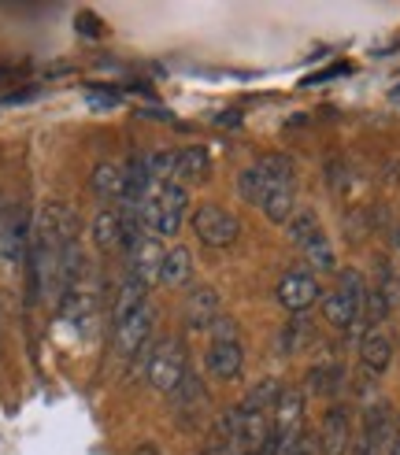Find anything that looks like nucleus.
Listing matches in <instances>:
<instances>
[{
  "mask_svg": "<svg viewBox=\"0 0 400 455\" xmlns=\"http://www.w3.org/2000/svg\"><path fill=\"white\" fill-rule=\"evenodd\" d=\"M186 189L178 186V181H164V186H156L145 204H141V226L152 234V237H174L178 226L186 219Z\"/></svg>",
  "mask_w": 400,
  "mask_h": 455,
  "instance_id": "1",
  "label": "nucleus"
},
{
  "mask_svg": "<svg viewBox=\"0 0 400 455\" xmlns=\"http://www.w3.org/2000/svg\"><path fill=\"white\" fill-rule=\"evenodd\" d=\"M145 378L156 393H167L174 396L182 389V381L189 378V363H186V345L178 337H164L156 340L148 348V359H145Z\"/></svg>",
  "mask_w": 400,
  "mask_h": 455,
  "instance_id": "2",
  "label": "nucleus"
},
{
  "mask_svg": "<svg viewBox=\"0 0 400 455\" xmlns=\"http://www.w3.org/2000/svg\"><path fill=\"white\" fill-rule=\"evenodd\" d=\"M364 304H367V285L360 278V270H345L341 285L323 300V318L338 330H360L364 323Z\"/></svg>",
  "mask_w": 400,
  "mask_h": 455,
  "instance_id": "3",
  "label": "nucleus"
},
{
  "mask_svg": "<svg viewBox=\"0 0 400 455\" xmlns=\"http://www.w3.org/2000/svg\"><path fill=\"white\" fill-rule=\"evenodd\" d=\"M237 230H241V222L237 215H230L227 208H219V204H204V208H196L193 212V234L212 244V248H227L237 241Z\"/></svg>",
  "mask_w": 400,
  "mask_h": 455,
  "instance_id": "4",
  "label": "nucleus"
},
{
  "mask_svg": "<svg viewBox=\"0 0 400 455\" xmlns=\"http://www.w3.org/2000/svg\"><path fill=\"white\" fill-rule=\"evenodd\" d=\"M30 256V222L22 208H0V263Z\"/></svg>",
  "mask_w": 400,
  "mask_h": 455,
  "instance_id": "5",
  "label": "nucleus"
},
{
  "mask_svg": "<svg viewBox=\"0 0 400 455\" xmlns=\"http://www.w3.org/2000/svg\"><path fill=\"white\" fill-rule=\"evenodd\" d=\"M148 333H152V307L145 304L141 311H133L130 318L116 323V330H111V348H116V355L130 359L148 345Z\"/></svg>",
  "mask_w": 400,
  "mask_h": 455,
  "instance_id": "6",
  "label": "nucleus"
},
{
  "mask_svg": "<svg viewBox=\"0 0 400 455\" xmlns=\"http://www.w3.org/2000/svg\"><path fill=\"white\" fill-rule=\"evenodd\" d=\"M393 437H396V429L389 422L386 403H374L367 411V426H364V437H360L356 455H393Z\"/></svg>",
  "mask_w": 400,
  "mask_h": 455,
  "instance_id": "7",
  "label": "nucleus"
},
{
  "mask_svg": "<svg viewBox=\"0 0 400 455\" xmlns=\"http://www.w3.org/2000/svg\"><path fill=\"white\" fill-rule=\"evenodd\" d=\"M278 300H282V307L300 315L319 300V282L311 278L308 270H289V275L278 282Z\"/></svg>",
  "mask_w": 400,
  "mask_h": 455,
  "instance_id": "8",
  "label": "nucleus"
},
{
  "mask_svg": "<svg viewBox=\"0 0 400 455\" xmlns=\"http://www.w3.org/2000/svg\"><path fill=\"white\" fill-rule=\"evenodd\" d=\"M352 441V419H348V407L333 403L330 411L323 415V429H319V448L323 455H345Z\"/></svg>",
  "mask_w": 400,
  "mask_h": 455,
  "instance_id": "9",
  "label": "nucleus"
},
{
  "mask_svg": "<svg viewBox=\"0 0 400 455\" xmlns=\"http://www.w3.org/2000/svg\"><path fill=\"white\" fill-rule=\"evenodd\" d=\"M204 367L212 378L219 381H230L241 374L244 367V348H241V340H212V348L204 355Z\"/></svg>",
  "mask_w": 400,
  "mask_h": 455,
  "instance_id": "10",
  "label": "nucleus"
},
{
  "mask_svg": "<svg viewBox=\"0 0 400 455\" xmlns=\"http://www.w3.org/2000/svg\"><path fill=\"white\" fill-rule=\"evenodd\" d=\"M164 252H167V248H160V241H156V237H138L130 244V275H138L145 285L160 282Z\"/></svg>",
  "mask_w": 400,
  "mask_h": 455,
  "instance_id": "11",
  "label": "nucleus"
},
{
  "mask_svg": "<svg viewBox=\"0 0 400 455\" xmlns=\"http://www.w3.org/2000/svg\"><path fill=\"white\" fill-rule=\"evenodd\" d=\"M304 422V393L300 389H282L278 403H275V444L300 434Z\"/></svg>",
  "mask_w": 400,
  "mask_h": 455,
  "instance_id": "12",
  "label": "nucleus"
},
{
  "mask_svg": "<svg viewBox=\"0 0 400 455\" xmlns=\"http://www.w3.org/2000/svg\"><path fill=\"white\" fill-rule=\"evenodd\" d=\"M93 244L100 248L104 256L119 252L123 244H130V234H126V222L116 208H104L97 219H93Z\"/></svg>",
  "mask_w": 400,
  "mask_h": 455,
  "instance_id": "13",
  "label": "nucleus"
},
{
  "mask_svg": "<svg viewBox=\"0 0 400 455\" xmlns=\"http://www.w3.org/2000/svg\"><path fill=\"white\" fill-rule=\"evenodd\" d=\"M219 315H222L219 311V292L212 285H200L186 297V323L193 330H212Z\"/></svg>",
  "mask_w": 400,
  "mask_h": 455,
  "instance_id": "14",
  "label": "nucleus"
},
{
  "mask_svg": "<svg viewBox=\"0 0 400 455\" xmlns=\"http://www.w3.org/2000/svg\"><path fill=\"white\" fill-rule=\"evenodd\" d=\"M171 400H174V415H178L182 426H196L200 415H204V407H208V393H204V385H200L196 378H186L182 389H178Z\"/></svg>",
  "mask_w": 400,
  "mask_h": 455,
  "instance_id": "15",
  "label": "nucleus"
},
{
  "mask_svg": "<svg viewBox=\"0 0 400 455\" xmlns=\"http://www.w3.org/2000/svg\"><path fill=\"white\" fill-rule=\"evenodd\" d=\"M93 311H97V289H93V285L78 282L75 289L63 292L60 315L67 318V323H85V318H93Z\"/></svg>",
  "mask_w": 400,
  "mask_h": 455,
  "instance_id": "16",
  "label": "nucleus"
},
{
  "mask_svg": "<svg viewBox=\"0 0 400 455\" xmlns=\"http://www.w3.org/2000/svg\"><path fill=\"white\" fill-rule=\"evenodd\" d=\"M193 278V256H189V248L186 244H174L164 252V263H160V285H186Z\"/></svg>",
  "mask_w": 400,
  "mask_h": 455,
  "instance_id": "17",
  "label": "nucleus"
},
{
  "mask_svg": "<svg viewBox=\"0 0 400 455\" xmlns=\"http://www.w3.org/2000/svg\"><path fill=\"white\" fill-rule=\"evenodd\" d=\"M360 363L367 371H386L393 363V340L382 333V330H367L364 340H360Z\"/></svg>",
  "mask_w": 400,
  "mask_h": 455,
  "instance_id": "18",
  "label": "nucleus"
},
{
  "mask_svg": "<svg viewBox=\"0 0 400 455\" xmlns=\"http://www.w3.org/2000/svg\"><path fill=\"white\" fill-rule=\"evenodd\" d=\"M89 186L100 200H123L126 196V167L119 164H97L93 167V178H89Z\"/></svg>",
  "mask_w": 400,
  "mask_h": 455,
  "instance_id": "19",
  "label": "nucleus"
},
{
  "mask_svg": "<svg viewBox=\"0 0 400 455\" xmlns=\"http://www.w3.org/2000/svg\"><path fill=\"white\" fill-rule=\"evenodd\" d=\"M145 297H148V285H145L138 275H126V282L119 285L116 307H111V318H116V323H123V318H130L133 311H141V307H145Z\"/></svg>",
  "mask_w": 400,
  "mask_h": 455,
  "instance_id": "20",
  "label": "nucleus"
},
{
  "mask_svg": "<svg viewBox=\"0 0 400 455\" xmlns=\"http://www.w3.org/2000/svg\"><path fill=\"white\" fill-rule=\"evenodd\" d=\"M212 171V156L208 148H200V145H189L178 152V164H174V178H182V181H204Z\"/></svg>",
  "mask_w": 400,
  "mask_h": 455,
  "instance_id": "21",
  "label": "nucleus"
},
{
  "mask_svg": "<svg viewBox=\"0 0 400 455\" xmlns=\"http://www.w3.org/2000/svg\"><path fill=\"white\" fill-rule=\"evenodd\" d=\"M263 215L271 222H289L293 219V208H297V186H275L263 193Z\"/></svg>",
  "mask_w": 400,
  "mask_h": 455,
  "instance_id": "22",
  "label": "nucleus"
},
{
  "mask_svg": "<svg viewBox=\"0 0 400 455\" xmlns=\"http://www.w3.org/2000/svg\"><path fill=\"white\" fill-rule=\"evenodd\" d=\"M341 385H345V374H341L338 363H319V367L308 371V389L316 396H333Z\"/></svg>",
  "mask_w": 400,
  "mask_h": 455,
  "instance_id": "23",
  "label": "nucleus"
},
{
  "mask_svg": "<svg viewBox=\"0 0 400 455\" xmlns=\"http://www.w3.org/2000/svg\"><path fill=\"white\" fill-rule=\"evenodd\" d=\"M278 396H282V385H278L275 378H267V381H260L256 389L244 396L237 407H241V411H260V415H267V411H275Z\"/></svg>",
  "mask_w": 400,
  "mask_h": 455,
  "instance_id": "24",
  "label": "nucleus"
},
{
  "mask_svg": "<svg viewBox=\"0 0 400 455\" xmlns=\"http://www.w3.org/2000/svg\"><path fill=\"white\" fill-rule=\"evenodd\" d=\"M289 226V241H293V244H308V241H316L323 230H319V219H316V212H308V208H300V212H293V219H289L285 222Z\"/></svg>",
  "mask_w": 400,
  "mask_h": 455,
  "instance_id": "25",
  "label": "nucleus"
},
{
  "mask_svg": "<svg viewBox=\"0 0 400 455\" xmlns=\"http://www.w3.org/2000/svg\"><path fill=\"white\" fill-rule=\"evenodd\" d=\"M304 259H308L311 270H333V267H338V259H333V248H330L326 234H319L316 241H308V244H304Z\"/></svg>",
  "mask_w": 400,
  "mask_h": 455,
  "instance_id": "26",
  "label": "nucleus"
},
{
  "mask_svg": "<svg viewBox=\"0 0 400 455\" xmlns=\"http://www.w3.org/2000/svg\"><path fill=\"white\" fill-rule=\"evenodd\" d=\"M237 193H241L244 204H263V174H260L256 164L241 171V178H237Z\"/></svg>",
  "mask_w": 400,
  "mask_h": 455,
  "instance_id": "27",
  "label": "nucleus"
},
{
  "mask_svg": "<svg viewBox=\"0 0 400 455\" xmlns=\"http://www.w3.org/2000/svg\"><path fill=\"white\" fill-rule=\"evenodd\" d=\"M316 448H319V437H311V434H304V429H300V434L278 441L275 455H316Z\"/></svg>",
  "mask_w": 400,
  "mask_h": 455,
  "instance_id": "28",
  "label": "nucleus"
},
{
  "mask_svg": "<svg viewBox=\"0 0 400 455\" xmlns=\"http://www.w3.org/2000/svg\"><path fill=\"white\" fill-rule=\"evenodd\" d=\"M308 337H311L308 318H293V323L285 326V333H282V352H300Z\"/></svg>",
  "mask_w": 400,
  "mask_h": 455,
  "instance_id": "29",
  "label": "nucleus"
},
{
  "mask_svg": "<svg viewBox=\"0 0 400 455\" xmlns=\"http://www.w3.org/2000/svg\"><path fill=\"white\" fill-rule=\"evenodd\" d=\"M212 333H215V340H237V326H234V318L219 315V318H215V326H212Z\"/></svg>",
  "mask_w": 400,
  "mask_h": 455,
  "instance_id": "30",
  "label": "nucleus"
},
{
  "mask_svg": "<svg viewBox=\"0 0 400 455\" xmlns=\"http://www.w3.org/2000/svg\"><path fill=\"white\" fill-rule=\"evenodd\" d=\"M93 15H78V30H85V34H97V27H93Z\"/></svg>",
  "mask_w": 400,
  "mask_h": 455,
  "instance_id": "31",
  "label": "nucleus"
},
{
  "mask_svg": "<svg viewBox=\"0 0 400 455\" xmlns=\"http://www.w3.org/2000/svg\"><path fill=\"white\" fill-rule=\"evenodd\" d=\"M200 455H234V448H208V451H200Z\"/></svg>",
  "mask_w": 400,
  "mask_h": 455,
  "instance_id": "32",
  "label": "nucleus"
},
{
  "mask_svg": "<svg viewBox=\"0 0 400 455\" xmlns=\"http://www.w3.org/2000/svg\"><path fill=\"white\" fill-rule=\"evenodd\" d=\"M133 455H164V451H156L152 444H141V448H138V451H133Z\"/></svg>",
  "mask_w": 400,
  "mask_h": 455,
  "instance_id": "33",
  "label": "nucleus"
},
{
  "mask_svg": "<svg viewBox=\"0 0 400 455\" xmlns=\"http://www.w3.org/2000/svg\"><path fill=\"white\" fill-rule=\"evenodd\" d=\"M393 455H400V422H396V437H393Z\"/></svg>",
  "mask_w": 400,
  "mask_h": 455,
  "instance_id": "34",
  "label": "nucleus"
},
{
  "mask_svg": "<svg viewBox=\"0 0 400 455\" xmlns=\"http://www.w3.org/2000/svg\"><path fill=\"white\" fill-rule=\"evenodd\" d=\"M389 100H393V104H400V85H393V93H389Z\"/></svg>",
  "mask_w": 400,
  "mask_h": 455,
  "instance_id": "35",
  "label": "nucleus"
},
{
  "mask_svg": "<svg viewBox=\"0 0 400 455\" xmlns=\"http://www.w3.org/2000/svg\"><path fill=\"white\" fill-rule=\"evenodd\" d=\"M244 455H260V451H244Z\"/></svg>",
  "mask_w": 400,
  "mask_h": 455,
  "instance_id": "36",
  "label": "nucleus"
},
{
  "mask_svg": "<svg viewBox=\"0 0 400 455\" xmlns=\"http://www.w3.org/2000/svg\"><path fill=\"white\" fill-rule=\"evenodd\" d=\"M396 244H400V230H396Z\"/></svg>",
  "mask_w": 400,
  "mask_h": 455,
  "instance_id": "37",
  "label": "nucleus"
}]
</instances>
